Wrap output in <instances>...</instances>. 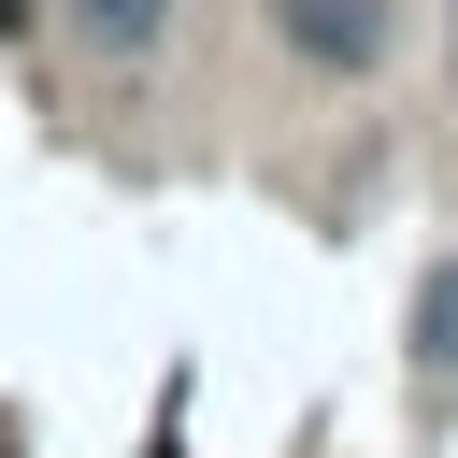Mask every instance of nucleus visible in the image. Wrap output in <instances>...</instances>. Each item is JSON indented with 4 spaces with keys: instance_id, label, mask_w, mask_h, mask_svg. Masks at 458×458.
Returning <instances> with one entry per match:
<instances>
[{
    "instance_id": "nucleus-1",
    "label": "nucleus",
    "mask_w": 458,
    "mask_h": 458,
    "mask_svg": "<svg viewBox=\"0 0 458 458\" xmlns=\"http://www.w3.org/2000/svg\"><path fill=\"white\" fill-rule=\"evenodd\" d=\"M258 14H272L315 72H372V57H386V0H258Z\"/></svg>"
},
{
    "instance_id": "nucleus-2",
    "label": "nucleus",
    "mask_w": 458,
    "mask_h": 458,
    "mask_svg": "<svg viewBox=\"0 0 458 458\" xmlns=\"http://www.w3.org/2000/svg\"><path fill=\"white\" fill-rule=\"evenodd\" d=\"M72 29H86L100 57H143V43L172 29V0H72Z\"/></svg>"
},
{
    "instance_id": "nucleus-3",
    "label": "nucleus",
    "mask_w": 458,
    "mask_h": 458,
    "mask_svg": "<svg viewBox=\"0 0 458 458\" xmlns=\"http://www.w3.org/2000/svg\"><path fill=\"white\" fill-rule=\"evenodd\" d=\"M415 358H458V258L415 286Z\"/></svg>"
},
{
    "instance_id": "nucleus-4",
    "label": "nucleus",
    "mask_w": 458,
    "mask_h": 458,
    "mask_svg": "<svg viewBox=\"0 0 458 458\" xmlns=\"http://www.w3.org/2000/svg\"><path fill=\"white\" fill-rule=\"evenodd\" d=\"M29 14H43V0H0V43H14V29H29Z\"/></svg>"
},
{
    "instance_id": "nucleus-5",
    "label": "nucleus",
    "mask_w": 458,
    "mask_h": 458,
    "mask_svg": "<svg viewBox=\"0 0 458 458\" xmlns=\"http://www.w3.org/2000/svg\"><path fill=\"white\" fill-rule=\"evenodd\" d=\"M444 43H458V0H444Z\"/></svg>"
}]
</instances>
